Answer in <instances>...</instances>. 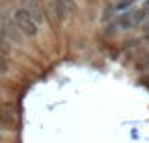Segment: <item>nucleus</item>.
Segmentation results:
<instances>
[{
    "label": "nucleus",
    "mask_w": 149,
    "mask_h": 143,
    "mask_svg": "<svg viewBox=\"0 0 149 143\" xmlns=\"http://www.w3.org/2000/svg\"><path fill=\"white\" fill-rule=\"evenodd\" d=\"M0 141H2V133H0Z\"/></svg>",
    "instance_id": "obj_8"
},
{
    "label": "nucleus",
    "mask_w": 149,
    "mask_h": 143,
    "mask_svg": "<svg viewBox=\"0 0 149 143\" xmlns=\"http://www.w3.org/2000/svg\"><path fill=\"white\" fill-rule=\"evenodd\" d=\"M143 19H145V13H143V10H129V13H125V15L118 17L116 25H118L120 29H133V27H137Z\"/></svg>",
    "instance_id": "obj_3"
},
{
    "label": "nucleus",
    "mask_w": 149,
    "mask_h": 143,
    "mask_svg": "<svg viewBox=\"0 0 149 143\" xmlns=\"http://www.w3.org/2000/svg\"><path fill=\"white\" fill-rule=\"evenodd\" d=\"M6 70H8V63H6L4 55L0 53V74H6Z\"/></svg>",
    "instance_id": "obj_7"
},
{
    "label": "nucleus",
    "mask_w": 149,
    "mask_h": 143,
    "mask_svg": "<svg viewBox=\"0 0 149 143\" xmlns=\"http://www.w3.org/2000/svg\"><path fill=\"white\" fill-rule=\"evenodd\" d=\"M13 123H15V119H13L10 112L0 110V127H13Z\"/></svg>",
    "instance_id": "obj_5"
},
{
    "label": "nucleus",
    "mask_w": 149,
    "mask_h": 143,
    "mask_svg": "<svg viewBox=\"0 0 149 143\" xmlns=\"http://www.w3.org/2000/svg\"><path fill=\"white\" fill-rule=\"evenodd\" d=\"M8 39H6V35H4V31H2V25H0V53H8Z\"/></svg>",
    "instance_id": "obj_6"
},
{
    "label": "nucleus",
    "mask_w": 149,
    "mask_h": 143,
    "mask_svg": "<svg viewBox=\"0 0 149 143\" xmlns=\"http://www.w3.org/2000/svg\"><path fill=\"white\" fill-rule=\"evenodd\" d=\"M0 25H2V31H4V35H6V39H8V41L19 43V41L23 39V35L19 33V29H17V25H15V21H13V17H10V15L0 13Z\"/></svg>",
    "instance_id": "obj_2"
},
{
    "label": "nucleus",
    "mask_w": 149,
    "mask_h": 143,
    "mask_svg": "<svg viewBox=\"0 0 149 143\" xmlns=\"http://www.w3.org/2000/svg\"><path fill=\"white\" fill-rule=\"evenodd\" d=\"M51 6H53V13L57 17V21H65L68 17H72L74 13V0H51Z\"/></svg>",
    "instance_id": "obj_4"
},
{
    "label": "nucleus",
    "mask_w": 149,
    "mask_h": 143,
    "mask_svg": "<svg viewBox=\"0 0 149 143\" xmlns=\"http://www.w3.org/2000/svg\"><path fill=\"white\" fill-rule=\"evenodd\" d=\"M13 21H15L19 33L25 37H35L39 33V17L31 8H25V6L17 8L13 13Z\"/></svg>",
    "instance_id": "obj_1"
}]
</instances>
